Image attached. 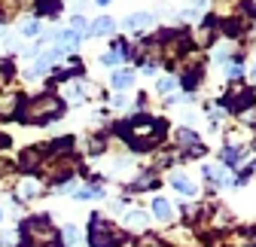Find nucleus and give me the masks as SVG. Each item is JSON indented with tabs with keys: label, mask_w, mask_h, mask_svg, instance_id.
<instances>
[{
	"label": "nucleus",
	"mask_w": 256,
	"mask_h": 247,
	"mask_svg": "<svg viewBox=\"0 0 256 247\" xmlns=\"http://www.w3.org/2000/svg\"><path fill=\"white\" fill-rule=\"evenodd\" d=\"M138 247H165V244H162V238H156V235H140Z\"/></svg>",
	"instance_id": "nucleus-17"
},
{
	"label": "nucleus",
	"mask_w": 256,
	"mask_h": 247,
	"mask_svg": "<svg viewBox=\"0 0 256 247\" xmlns=\"http://www.w3.org/2000/svg\"><path fill=\"white\" fill-rule=\"evenodd\" d=\"M80 40H82V37L76 34V30H70V28L58 34V43H61V49H76V46H80Z\"/></svg>",
	"instance_id": "nucleus-9"
},
{
	"label": "nucleus",
	"mask_w": 256,
	"mask_h": 247,
	"mask_svg": "<svg viewBox=\"0 0 256 247\" xmlns=\"http://www.w3.org/2000/svg\"><path fill=\"white\" fill-rule=\"evenodd\" d=\"M125 223H128V226H146V214H140V210H132V214L125 217Z\"/></svg>",
	"instance_id": "nucleus-16"
},
{
	"label": "nucleus",
	"mask_w": 256,
	"mask_h": 247,
	"mask_svg": "<svg viewBox=\"0 0 256 247\" xmlns=\"http://www.w3.org/2000/svg\"><path fill=\"white\" fill-rule=\"evenodd\" d=\"M18 110V95L16 92H0V119H10Z\"/></svg>",
	"instance_id": "nucleus-7"
},
{
	"label": "nucleus",
	"mask_w": 256,
	"mask_h": 247,
	"mask_svg": "<svg viewBox=\"0 0 256 247\" xmlns=\"http://www.w3.org/2000/svg\"><path fill=\"white\" fill-rule=\"evenodd\" d=\"M250 101H253V92H250L247 86H241V82H235V86L229 88V95L222 98V104H226L229 110H247Z\"/></svg>",
	"instance_id": "nucleus-5"
},
{
	"label": "nucleus",
	"mask_w": 256,
	"mask_h": 247,
	"mask_svg": "<svg viewBox=\"0 0 256 247\" xmlns=\"http://www.w3.org/2000/svg\"><path fill=\"white\" fill-rule=\"evenodd\" d=\"M174 190H180L183 196H196V183H192L189 177H183V174H174Z\"/></svg>",
	"instance_id": "nucleus-11"
},
{
	"label": "nucleus",
	"mask_w": 256,
	"mask_h": 247,
	"mask_svg": "<svg viewBox=\"0 0 256 247\" xmlns=\"http://www.w3.org/2000/svg\"><path fill=\"white\" fill-rule=\"evenodd\" d=\"M162 132H165V122H156V119H150V116H134V119H132V144H134L138 150L152 146L158 138H162Z\"/></svg>",
	"instance_id": "nucleus-2"
},
{
	"label": "nucleus",
	"mask_w": 256,
	"mask_h": 247,
	"mask_svg": "<svg viewBox=\"0 0 256 247\" xmlns=\"http://www.w3.org/2000/svg\"><path fill=\"white\" fill-rule=\"evenodd\" d=\"M22 196H37V183H34V180H28L24 186H22Z\"/></svg>",
	"instance_id": "nucleus-24"
},
{
	"label": "nucleus",
	"mask_w": 256,
	"mask_h": 247,
	"mask_svg": "<svg viewBox=\"0 0 256 247\" xmlns=\"http://www.w3.org/2000/svg\"><path fill=\"white\" fill-rule=\"evenodd\" d=\"M64 113V104H61V98H55V95H40V98H34V101H28L24 107H22V122H49V119H58Z\"/></svg>",
	"instance_id": "nucleus-1"
},
{
	"label": "nucleus",
	"mask_w": 256,
	"mask_h": 247,
	"mask_svg": "<svg viewBox=\"0 0 256 247\" xmlns=\"http://www.w3.org/2000/svg\"><path fill=\"white\" fill-rule=\"evenodd\" d=\"M61 0H37V16H58Z\"/></svg>",
	"instance_id": "nucleus-10"
},
{
	"label": "nucleus",
	"mask_w": 256,
	"mask_h": 247,
	"mask_svg": "<svg viewBox=\"0 0 256 247\" xmlns=\"http://www.w3.org/2000/svg\"><path fill=\"white\" fill-rule=\"evenodd\" d=\"M177 140H180V144H196V134L186 132V128H180V132H177Z\"/></svg>",
	"instance_id": "nucleus-23"
},
{
	"label": "nucleus",
	"mask_w": 256,
	"mask_h": 247,
	"mask_svg": "<svg viewBox=\"0 0 256 247\" xmlns=\"http://www.w3.org/2000/svg\"><path fill=\"white\" fill-rule=\"evenodd\" d=\"M22 34H24V37H37V34H40V22H28V24L22 28Z\"/></svg>",
	"instance_id": "nucleus-21"
},
{
	"label": "nucleus",
	"mask_w": 256,
	"mask_h": 247,
	"mask_svg": "<svg viewBox=\"0 0 256 247\" xmlns=\"http://www.w3.org/2000/svg\"><path fill=\"white\" fill-rule=\"evenodd\" d=\"M58 238H61L64 244H68V247H70V244H76V241H80V232H76V226H64Z\"/></svg>",
	"instance_id": "nucleus-14"
},
{
	"label": "nucleus",
	"mask_w": 256,
	"mask_h": 247,
	"mask_svg": "<svg viewBox=\"0 0 256 247\" xmlns=\"http://www.w3.org/2000/svg\"><path fill=\"white\" fill-rule=\"evenodd\" d=\"M174 86H177V82H174L171 76H162V80H158V86H156V88H158V92H162V95H168V92H171Z\"/></svg>",
	"instance_id": "nucleus-20"
},
{
	"label": "nucleus",
	"mask_w": 256,
	"mask_h": 247,
	"mask_svg": "<svg viewBox=\"0 0 256 247\" xmlns=\"http://www.w3.org/2000/svg\"><path fill=\"white\" fill-rule=\"evenodd\" d=\"M98 4H110V0H98Z\"/></svg>",
	"instance_id": "nucleus-27"
},
{
	"label": "nucleus",
	"mask_w": 256,
	"mask_h": 247,
	"mask_svg": "<svg viewBox=\"0 0 256 247\" xmlns=\"http://www.w3.org/2000/svg\"><path fill=\"white\" fill-rule=\"evenodd\" d=\"M150 22H152L150 12H138V16H128L125 24H128V28H144V24H150Z\"/></svg>",
	"instance_id": "nucleus-15"
},
{
	"label": "nucleus",
	"mask_w": 256,
	"mask_h": 247,
	"mask_svg": "<svg viewBox=\"0 0 256 247\" xmlns=\"http://www.w3.org/2000/svg\"><path fill=\"white\" fill-rule=\"evenodd\" d=\"M24 238L30 241V247H58V232L49 226L46 217H30L24 226H22Z\"/></svg>",
	"instance_id": "nucleus-3"
},
{
	"label": "nucleus",
	"mask_w": 256,
	"mask_h": 247,
	"mask_svg": "<svg viewBox=\"0 0 256 247\" xmlns=\"http://www.w3.org/2000/svg\"><path fill=\"white\" fill-rule=\"evenodd\" d=\"M122 241H125V235L116 232L107 220L92 217V229H88V244L92 247H119Z\"/></svg>",
	"instance_id": "nucleus-4"
},
{
	"label": "nucleus",
	"mask_w": 256,
	"mask_h": 247,
	"mask_svg": "<svg viewBox=\"0 0 256 247\" xmlns=\"http://www.w3.org/2000/svg\"><path fill=\"white\" fill-rule=\"evenodd\" d=\"M82 95H86V88H82V82H70V86H68V98H70V101H80Z\"/></svg>",
	"instance_id": "nucleus-18"
},
{
	"label": "nucleus",
	"mask_w": 256,
	"mask_h": 247,
	"mask_svg": "<svg viewBox=\"0 0 256 247\" xmlns=\"http://www.w3.org/2000/svg\"><path fill=\"white\" fill-rule=\"evenodd\" d=\"M24 247H28V244H24Z\"/></svg>",
	"instance_id": "nucleus-30"
},
{
	"label": "nucleus",
	"mask_w": 256,
	"mask_h": 247,
	"mask_svg": "<svg viewBox=\"0 0 256 247\" xmlns=\"http://www.w3.org/2000/svg\"><path fill=\"white\" fill-rule=\"evenodd\" d=\"M132 82H134V74H128V70H122V74H113V88H119V92L132 88Z\"/></svg>",
	"instance_id": "nucleus-13"
},
{
	"label": "nucleus",
	"mask_w": 256,
	"mask_h": 247,
	"mask_svg": "<svg viewBox=\"0 0 256 247\" xmlns=\"http://www.w3.org/2000/svg\"><path fill=\"white\" fill-rule=\"evenodd\" d=\"M152 214H156L162 223H168V220H171V204H168L165 198H156V202H152Z\"/></svg>",
	"instance_id": "nucleus-12"
},
{
	"label": "nucleus",
	"mask_w": 256,
	"mask_h": 247,
	"mask_svg": "<svg viewBox=\"0 0 256 247\" xmlns=\"http://www.w3.org/2000/svg\"><path fill=\"white\" fill-rule=\"evenodd\" d=\"M152 186H156V177H150V174L140 177V180H134V190H152Z\"/></svg>",
	"instance_id": "nucleus-19"
},
{
	"label": "nucleus",
	"mask_w": 256,
	"mask_h": 247,
	"mask_svg": "<svg viewBox=\"0 0 256 247\" xmlns=\"http://www.w3.org/2000/svg\"><path fill=\"white\" fill-rule=\"evenodd\" d=\"M61 61V49H52V52H43L37 61H34V68H30V76H37V74H46V70H52L55 64Z\"/></svg>",
	"instance_id": "nucleus-6"
},
{
	"label": "nucleus",
	"mask_w": 256,
	"mask_h": 247,
	"mask_svg": "<svg viewBox=\"0 0 256 247\" xmlns=\"http://www.w3.org/2000/svg\"><path fill=\"white\" fill-rule=\"evenodd\" d=\"M70 30H76V34L82 37V30H86V18H82V16H74V22H70Z\"/></svg>",
	"instance_id": "nucleus-22"
},
{
	"label": "nucleus",
	"mask_w": 256,
	"mask_h": 247,
	"mask_svg": "<svg viewBox=\"0 0 256 247\" xmlns=\"http://www.w3.org/2000/svg\"><path fill=\"white\" fill-rule=\"evenodd\" d=\"M113 30H116V22L104 16V18H98V22L88 28V34H92V37H107V34H113Z\"/></svg>",
	"instance_id": "nucleus-8"
},
{
	"label": "nucleus",
	"mask_w": 256,
	"mask_h": 247,
	"mask_svg": "<svg viewBox=\"0 0 256 247\" xmlns=\"http://www.w3.org/2000/svg\"><path fill=\"white\" fill-rule=\"evenodd\" d=\"M0 217H4V214H0Z\"/></svg>",
	"instance_id": "nucleus-29"
},
{
	"label": "nucleus",
	"mask_w": 256,
	"mask_h": 247,
	"mask_svg": "<svg viewBox=\"0 0 256 247\" xmlns=\"http://www.w3.org/2000/svg\"><path fill=\"white\" fill-rule=\"evenodd\" d=\"M241 70H244L241 64H229V76H241Z\"/></svg>",
	"instance_id": "nucleus-25"
},
{
	"label": "nucleus",
	"mask_w": 256,
	"mask_h": 247,
	"mask_svg": "<svg viewBox=\"0 0 256 247\" xmlns=\"http://www.w3.org/2000/svg\"><path fill=\"white\" fill-rule=\"evenodd\" d=\"M253 76H256V70H253Z\"/></svg>",
	"instance_id": "nucleus-28"
},
{
	"label": "nucleus",
	"mask_w": 256,
	"mask_h": 247,
	"mask_svg": "<svg viewBox=\"0 0 256 247\" xmlns=\"http://www.w3.org/2000/svg\"><path fill=\"white\" fill-rule=\"evenodd\" d=\"M0 146H6V138H4V134H0Z\"/></svg>",
	"instance_id": "nucleus-26"
}]
</instances>
